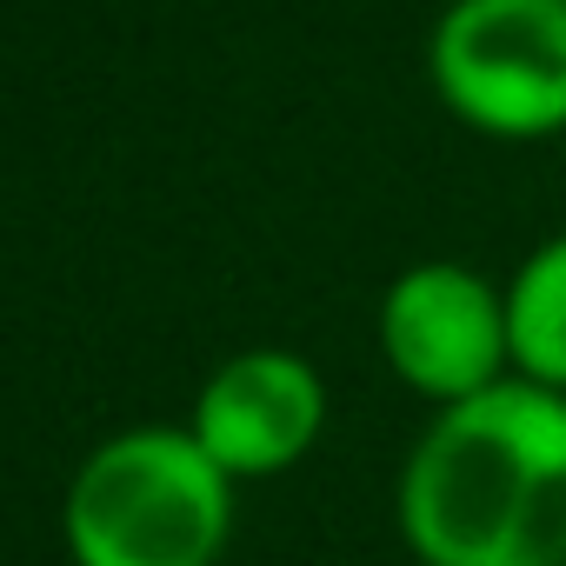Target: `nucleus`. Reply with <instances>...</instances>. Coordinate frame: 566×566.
Masks as SVG:
<instances>
[{
  "label": "nucleus",
  "mask_w": 566,
  "mask_h": 566,
  "mask_svg": "<svg viewBox=\"0 0 566 566\" xmlns=\"http://www.w3.org/2000/svg\"><path fill=\"white\" fill-rule=\"evenodd\" d=\"M380 347L413 394L460 407V400L500 387V367L513 360L506 294H493L480 273H467L453 260L413 266L380 301Z\"/></svg>",
  "instance_id": "20e7f679"
},
{
  "label": "nucleus",
  "mask_w": 566,
  "mask_h": 566,
  "mask_svg": "<svg viewBox=\"0 0 566 566\" xmlns=\"http://www.w3.org/2000/svg\"><path fill=\"white\" fill-rule=\"evenodd\" d=\"M400 533L427 566H566V394L500 380L420 433Z\"/></svg>",
  "instance_id": "f257e3e1"
},
{
  "label": "nucleus",
  "mask_w": 566,
  "mask_h": 566,
  "mask_svg": "<svg viewBox=\"0 0 566 566\" xmlns=\"http://www.w3.org/2000/svg\"><path fill=\"white\" fill-rule=\"evenodd\" d=\"M433 81L486 134L566 127V0H453Z\"/></svg>",
  "instance_id": "7ed1b4c3"
},
{
  "label": "nucleus",
  "mask_w": 566,
  "mask_h": 566,
  "mask_svg": "<svg viewBox=\"0 0 566 566\" xmlns=\"http://www.w3.org/2000/svg\"><path fill=\"white\" fill-rule=\"evenodd\" d=\"M227 520V473L174 427L107 440L67 493V546L81 566H213Z\"/></svg>",
  "instance_id": "f03ea898"
},
{
  "label": "nucleus",
  "mask_w": 566,
  "mask_h": 566,
  "mask_svg": "<svg viewBox=\"0 0 566 566\" xmlns=\"http://www.w3.org/2000/svg\"><path fill=\"white\" fill-rule=\"evenodd\" d=\"M506 340L520 380L566 394V240L539 247L506 287Z\"/></svg>",
  "instance_id": "423d86ee"
},
{
  "label": "nucleus",
  "mask_w": 566,
  "mask_h": 566,
  "mask_svg": "<svg viewBox=\"0 0 566 566\" xmlns=\"http://www.w3.org/2000/svg\"><path fill=\"white\" fill-rule=\"evenodd\" d=\"M321 420H327V394L307 360L240 354L207 380L193 407V440L220 473H280L314 447Z\"/></svg>",
  "instance_id": "39448f33"
}]
</instances>
